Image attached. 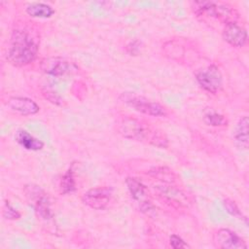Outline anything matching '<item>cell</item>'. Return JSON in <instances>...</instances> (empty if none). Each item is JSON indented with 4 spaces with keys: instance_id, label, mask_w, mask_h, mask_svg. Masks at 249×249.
<instances>
[{
    "instance_id": "obj_1",
    "label": "cell",
    "mask_w": 249,
    "mask_h": 249,
    "mask_svg": "<svg viewBox=\"0 0 249 249\" xmlns=\"http://www.w3.org/2000/svg\"><path fill=\"white\" fill-rule=\"evenodd\" d=\"M39 49L38 37L26 27L13 30L10 45L7 51V60L17 67H21L32 62Z\"/></svg>"
},
{
    "instance_id": "obj_2",
    "label": "cell",
    "mask_w": 249,
    "mask_h": 249,
    "mask_svg": "<svg viewBox=\"0 0 249 249\" xmlns=\"http://www.w3.org/2000/svg\"><path fill=\"white\" fill-rule=\"evenodd\" d=\"M193 12L196 17L213 18L226 23L235 21L237 13L226 3L214 1H194L191 3Z\"/></svg>"
},
{
    "instance_id": "obj_3",
    "label": "cell",
    "mask_w": 249,
    "mask_h": 249,
    "mask_svg": "<svg viewBox=\"0 0 249 249\" xmlns=\"http://www.w3.org/2000/svg\"><path fill=\"white\" fill-rule=\"evenodd\" d=\"M119 98L124 104L142 114L154 117L166 115V109L162 105L135 92L124 91L121 93Z\"/></svg>"
},
{
    "instance_id": "obj_4",
    "label": "cell",
    "mask_w": 249,
    "mask_h": 249,
    "mask_svg": "<svg viewBox=\"0 0 249 249\" xmlns=\"http://www.w3.org/2000/svg\"><path fill=\"white\" fill-rule=\"evenodd\" d=\"M23 192L27 200L34 208L36 215L42 220H51L53 217V212L48 194L40 186L34 184L25 185Z\"/></svg>"
},
{
    "instance_id": "obj_5",
    "label": "cell",
    "mask_w": 249,
    "mask_h": 249,
    "mask_svg": "<svg viewBox=\"0 0 249 249\" xmlns=\"http://www.w3.org/2000/svg\"><path fill=\"white\" fill-rule=\"evenodd\" d=\"M119 132L127 139L143 141L149 139L153 130L143 121L132 117H124L119 123Z\"/></svg>"
},
{
    "instance_id": "obj_6",
    "label": "cell",
    "mask_w": 249,
    "mask_h": 249,
    "mask_svg": "<svg viewBox=\"0 0 249 249\" xmlns=\"http://www.w3.org/2000/svg\"><path fill=\"white\" fill-rule=\"evenodd\" d=\"M196 79L201 89L210 93H217L223 86V77L216 65H209L196 73Z\"/></svg>"
},
{
    "instance_id": "obj_7",
    "label": "cell",
    "mask_w": 249,
    "mask_h": 249,
    "mask_svg": "<svg viewBox=\"0 0 249 249\" xmlns=\"http://www.w3.org/2000/svg\"><path fill=\"white\" fill-rule=\"evenodd\" d=\"M112 196L113 189L111 187H95L83 194L82 201L91 209L103 210L109 205Z\"/></svg>"
},
{
    "instance_id": "obj_8",
    "label": "cell",
    "mask_w": 249,
    "mask_h": 249,
    "mask_svg": "<svg viewBox=\"0 0 249 249\" xmlns=\"http://www.w3.org/2000/svg\"><path fill=\"white\" fill-rule=\"evenodd\" d=\"M213 244L221 249H246V242L229 229H219L213 234Z\"/></svg>"
},
{
    "instance_id": "obj_9",
    "label": "cell",
    "mask_w": 249,
    "mask_h": 249,
    "mask_svg": "<svg viewBox=\"0 0 249 249\" xmlns=\"http://www.w3.org/2000/svg\"><path fill=\"white\" fill-rule=\"evenodd\" d=\"M41 70L50 76L61 77L73 70V64L61 56H50L44 58L40 63Z\"/></svg>"
},
{
    "instance_id": "obj_10",
    "label": "cell",
    "mask_w": 249,
    "mask_h": 249,
    "mask_svg": "<svg viewBox=\"0 0 249 249\" xmlns=\"http://www.w3.org/2000/svg\"><path fill=\"white\" fill-rule=\"evenodd\" d=\"M222 37L224 41L234 48H241L247 43V31L244 27L238 25L236 21L228 22L225 24Z\"/></svg>"
},
{
    "instance_id": "obj_11",
    "label": "cell",
    "mask_w": 249,
    "mask_h": 249,
    "mask_svg": "<svg viewBox=\"0 0 249 249\" xmlns=\"http://www.w3.org/2000/svg\"><path fill=\"white\" fill-rule=\"evenodd\" d=\"M7 106L14 112L22 116L35 115L40 111L39 105L31 98L24 96H11L7 100Z\"/></svg>"
},
{
    "instance_id": "obj_12",
    "label": "cell",
    "mask_w": 249,
    "mask_h": 249,
    "mask_svg": "<svg viewBox=\"0 0 249 249\" xmlns=\"http://www.w3.org/2000/svg\"><path fill=\"white\" fill-rule=\"evenodd\" d=\"M16 141L25 150L28 151H41L44 148V142L40 139L34 137L28 131L24 129H19L16 133Z\"/></svg>"
},
{
    "instance_id": "obj_13",
    "label": "cell",
    "mask_w": 249,
    "mask_h": 249,
    "mask_svg": "<svg viewBox=\"0 0 249 249\" xmlns=\"http://www.w3.org/2000/svg\"><path fill=\"white\" fill-rule=\"evenodd\" d=\"M248 124H249L248 117L247 116L241 117L236 124L234 133H233L235 145L238 148L244 149V150H247L248 148V139H249Z\"/></svg>"
},
{
    "instance_id": "obj_14",
    "label": "cell",
    "mask_w": 249,
    "mask_h": 249,
    "mask_svg": "<svg viewBox=\"0 0 249 249\" xmlns=\"http://www.w3.org/2000/svg\"><path fill=\"white\" fill-rule=\"evenodd\" d=\"M25 12L31 18H49L55 13V11L52 6L46 3H40V2L29 4L26 7Z\"/></svg>"
},
{
    "instance_id": "obj_15",
    "label": "cell",
    "mask_w": 249,
    "mask_h": 249,
    "mask_svg": "<svg viewBox=\"0 0 249 249\" xmlns=\"http://www.w3.org/2000/svg\"><path fill=\"white\" fill-rule=\"evenodd\" d=\"M125 184L127 186L131 197L134 200L138 201L139 203L145 200L144 198L146 196V188L141 181L134 177H127L125 179Z\"/></svg>"
},
{
    "instance_id": "obj_16",
    "label": "cell",
    "mask_w": 249,
    "mask_h": 249,
    "mask_svg": "<svg viewBox=\"0 0 249 249\" xmlns=\"http://www.w3.org/2000/svg\"><path fill=\"white\" fill-rule=\"evenodd\" d=\"M59 189L60 193L63 195L72 194L76 190V181L74 179V172L72 168H69L61 177Z\"/></svg>"
},
{
    "instance_id": "obj_17",
    "label": "cell",
    "mask_w": 249,
    "mask_h": 249,
    "mask_svg": "<svg viewBox=\"0 0 249 249\" xmlns=\"http://www.w3.org/2000/svg\"><path fill=\"white\" fill-rule=\"evenodd\" d=\"M203 122L210 126H225L228 124V121L223 115L212 110L204 114Z\"/></svg>"
},
{
    "instance_id": "obj_18",
    "label": "cell",
    "mask_w": 249,
    "mask_h": 249,
    "mask_svg": "<svg viewBox=\"0 0 249 249\" xmlns=\"http://www.w3.org/2000/svg\"><path fill=\"white\" fill-rule=\"evenodd\" d=\"M149 174L159 180L163 182L171 183L175 179V175L172 170L168 169L167 167H154L149 171Z\"/></svg>"
},
{
    "instance_id": "obj_19",
    "label": "cell",
    "mask_w": 249,
    "mask_h": 249,
    "mask_svg": "<svg viewBox=\"0 0 249 249\" xmlns=\"http://www.w3.org/2000/svg\"><path fill=\"white\" fill-rule=\"evenodd\" d=\"M223 204H224V207H225V209L227 210V212L229 214H231L233 217H236V218H239V219L243 220L245 222V224L247 225V217L242 214L239 207L237 206V204L232 199L225 198L223 200Z\"/></svg>"
},
{
    "instance_id": "obj_20",
    "label": "cell",
    "mask_w": 249,
    "mask_h": 249,
    "mask_svg": "<svg viewBox=\"0 0 249 249\" xmlns=\"http://www.w3.org/2000/svg\"><path fill=\"white\" fill-rule=\"evenodd\" d=\"M149 141L153 145L160 147V148H166L168 146V140H167L165 134L162 131H160L157 129L153 130Z\"/></svg>"
},
{
    "instance_id": "obj_21",
    "label": "cell",
    "mask_w": 249,
    "mask_h": 249,
    "mask_svg": "<svg viewBox=\"0 0 249 249\" xmlns=\"http://www.w3.org/2000/svg\"><path fill=\"white\" fill-rule=\"evenodd\" d=\"M2 215L5 219L7 220H18L20 218V213L15 209L10 203L9 201H6L4 206H3V212H2Z\"/></svg>"
},
{
    "instance_id": "obj_22",
    "label": "cell",
    "mask_w": 249,
    "mask_h": 249,
    "mask_svg": "<svg viewBox=\"0 0 249 249\" xmlns=\"http://www.w3.org/2000/svg\"><path fill=\"white\" fill-rule=\"evenodd\" d=\"M169 245L170 247L174 249H180V248H190L191 246L179 235L177 234H171L169 237Z\"/></svg>"
},
{
    "instance_id": "obj_23",
    "label": "cell",
    "mask_w": 249,
    "mask_h": 249,
    "mask_svg": "<svg viewBox=\"0 0 249 249\" xmlns=\"http://www.w3.org/2000/svg\"><path fill=\"white\" fill-rule=\"evenodd\" d=\"M141 48H142V42L139 40H133L127 44L126 52L129 55H137L139 54Z\"/></svg>"
},
{
    "instance_id": "obj_24",
    "label": "cell",
    "mask_w": 249,
    "mask_h": 249,
    "mask_svg": "<svg viewBox=\"0 0 249 249\" xmlns=\"http://www.w3.org/2000/svg\"><path fill=\"white\" fill-rule=\"evenodd\" d=\"M44 94H45L46 98H47L49 101H51L52 103L56 104V105H61L62 99H61V97H60L59 95H57L55 92H53V91H46Z\"/></svg>"
}]
</instances>
